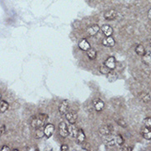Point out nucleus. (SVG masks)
Masks as SVG:
<instances>
[{"mask_svg": "<svg viewBox=\"0 0 151 151\" xmlns=\"http://www.w3.org/2000/svg\"><path fill=\"white\" fill-rule=\"evenodd\" d=\"M142 57V61L143 63H145L146 65L150 66V63H151V53L150 51L149 50V51H145V53L144 55L141 56Z\"/></svg>", "mask_w": 151, "mask_h": 151, "instance_id": "obj_17", "label": "nucleus"}, {"mask_svg": "<svg viewBox=\"0 0 151 151\" xmlns=\"http://www.w3.org/2000/svg\"><path fill=\"white\" fill-rule=\"evenodd\" d=\"M65 118L70 124H75L77 122L78 115L73 111H70V112L68 111L65 114Z\"/></svg>", "mask_w": 151, "mask_h": 151, "instance_id": "obj_10", "label": "nucleus"}, {"mask_svg": "<svg viewBox=\"0 0 151 151\" xmlns=\"http://www.w3.org/2000/svg\"><path fill=\"white\" fill-rule=\"evenodd\" d=\"M1 98H2V95H1V93H0V101H1Z\"/></svg>", "mask_w": 151, "mask_h": 151, "instance_id": "obj_35", "label": "nucleus"}, {"mask_svg": "<svg viewBox=\"0 0 151 151\" xmlns=\"http://www.w3.org/2000/svg\"><path fill=\"white\" fill-rule=\"evenodd\" d=\"M104 106H105V103L104 102L101 100V99H95L93 101V106L94 109L97 111H101L103 110L104 108Z\"/></svg>", "mask_w": 151, "mask_h": 151, "instance_id": "obj_11", "label": "nucleus"}, {"mask_svg": "<svg viewBox=\"0 0 151 151\" xmlns=\"http://www.w3.org/2000/svg\"><path fill=\"white\" fill-rule=\"evenodd\" d=\"M99 134L102 135H111L112 131H113V127L111 125H106V126H102L99 128Z\"/></svg>", "mask_w": 151, "mask_h": 151, "instance_id": "obj_2", "label": "nucleus"}, {"mask_svg": "<svg viewBox=\"0 0 151 151\" xmlns=\"http://www.w3.org/2000/svg\"><path fill=\"white\" fill-rule=\"evenodd\" d=\"M115 43H116V41L111 37H105L102 41V45L106 47H112L115 45Z\"/></svg>", "mask_w": 151, "mask_h": 151, "instance_id": "obj_14", "label": "nucleus"}, {"mask_svg": "<svg viewBox=\"0 0 151 151\" xmlns=\"http://www.w3.org/2000/svg\"><path fill=\"white\" fill-rule=\"evenodd\" d=\"M48 121V115L47 114H38L37 116H34L31 119V127L34 129H38V128H42L45 127V124Z\"/></svg>", "mask_w": 151, "mask_h": 151, "instance_id": "obj_1", "label": "nucleus"}, {"mask_svg": "<svg viewBox=\"0 0 151 151\" xmlns=\"http://www.w3.org/2000/svg\"><path fill=\"white\" fill-rule=\"evenodd\" d=\"M68 130H69V135H70L72 137H76L78 133V129L75 127L74 124H70L68 127Z\"/></svg>", "mask_w": 151, "mask_h": 151, "instance_id": "obj_19", "label": "nucleus"}, {"mask_svg": "<svg viewBox=\"0 0 151 151\" xmlns=\"http://www.w3.org/2000/svg\"><path fill=\"white\" fill-rule=\"evenodd\" d=\"M44 130L42 128H38L36 131V138L37 139H41L44 136Z\"/></svg>", "mask_w": 151, "mask_h": 151, "instance_id": "obj_25", "label": "nucleus"}, {"mask_svg": "<svg viewBox=\"0 0 151 151\" xmlns=\"http://www.w3.org/2000/svg\"><path fill=\"white\" fill-rule=\"evenodd\" d=\"M69 107H70V101L69 100H63L61 103L60 104L59 106V111L61 115H65L68 112L69 110Z\"/></svg>", "mask_w": 151, "mask_h": 151, "instance_id": "obj_3", "label": "nucleus"}, {"mask_svg": "<svg viewBox=\"0 0 151 151\" xmlns=\"http://www.w3.org/2000/svg\"><path fill=\"white\" fill-rule=\"evenodd\" d=\"M116 123H117L121 127H123V128L127 127V122L123 118L117 119V120H116Z\"/></svg>", "mask_w": 151, "mask_h": 151, "instance_id": "obj_27", "label": "nucleus"}, {"mask_svg": "<svg viewBox=\"0 0 151 151\" xmlns=\"http://www.w3.org/2000/svg\"><path fill=\"white\" fill-rule=\"evenodd\" d=\"M116 15H117V12L115 9H110L104 12V18L108 21L113 20L116 18Z\"/></svg>", "mask_w": 151, "mask_h": 151, "instance_id": "obj_9", "label": "nucleus"}, {"mask_svg": "<svg viewBox=\"0 0 151 151\" xmlns=\"http://www.w3.org/2000/svg\"><path fill=\"white\" fill-rule=\"evenodd\" d=\"M99 71H100V73L102 74H105V75H106V74L110 72L111 70L108 67H106L105 65H101L99 67Z\"/></svg>", "mask_w": 151, "mask_h": 151, "instance_id": "obj_24", "label": "nucleus"}, {"mask_svg": "<svg viewBox=\"0 0 151 151\" xmlns=\"http://www.w3.org/2000/svg\"><path fill=\"white\" fill-rule=\"evenodd\" d=\"M105 145L107 146H113L115 144H116V138L113 136H110L109 138H107L105 139Z\"/></svg>", "mask_w": 151, "mask_h": 151, "instance_id": "obj_23", "label": "nucleus"}, {"mask_svg": "<svg viewBox=\"0 0 151 151\" xmlns=\"http://www.w3.org/2000/svg\"><path fill=\"white\" fill-rule=\"evenodd\" d=\"M148 16H149V18L151 19V9L149 10V13H148Z\"/></svg>", "mask_w": 151, "mask_h": 151, "instance_id": "obj_34", "label": "nucleus"}, {"mask_svg": "<svg viewBox=\"0 0 151 151\" xmlns=\"http://www.w3.org/2000/svg\"><path fill=\"white\" fill-rule=\"evenodd\" d=\"M138 98L141 101V102H145V103H150V94L147 93H145V92H142V93H139L138 94Z\"/></svg>", "mask_w": 151, "mask_h": 151, "instance_id": "obj_15", "label": "nucleus"}, {"mask_svg": "<svg viewBox=\"0 0 151 151\" xmlns=\"http://www.w3.org/2000/svg\"><path fill=\"white\" fill-rule=\"evenodd\" d=\"M1 150L2 151H10V148L8 147V146H7V145H4V146H3V147H2Z\"/></svg>", "mask_w": 151, "mask_h": 151, "instance_id": "obj_32", "label": "nucleus"}, {"mask_svg": "<svg viewBox=\"0 0 151 151\" xmlns=\"http://www.w3.org/2000/svg\"><path fill=\"white\" fill-rule=\"evenodd\" d=\"M135 53L137 54L138 55H139V56H142V55H145V48L144 47L143 45H141V44H139V45H136V47H135Z\"/></svg>", "mask_w": 151, "mask_h": 151, "instance_id": "obj_20", "label": "nucleus"}, {"mask_svg": "<svg viewBox=\"0 0 151 151\" xmlns=\"http://www.w3.org/2000/svg\"><path fill=\"white\" fill-rule=\"evenodd\" d=\"M5 131H6V127L5 126L0 127V136L4 135V133H5Z\"/></svg>", "mask_w": 151, "mask_h": 151, "instance_id": "obj_30", "label": "nucleus"}, {"mask_svg": "<svg viewBox=\"0 0 151 151\" xmlns=\"http://www.w3.org/2000/svg\"><path fill=\"white\" fill-rule=\"evenodd\" d=\"M100 30L106 37H111V35L113 34V29L109 25H103Z\"/></svg>", "mask_w": 151, "mask_h": 151, "instance_id": "obj_12", "label": "nucleus"}, {"mask_svg": "<svg viewBox=\"0 0 151 151\" xmlns=\"http://www.w3.org/2000/svg\"><path fill=\"white\" fill-rule=\"evenodd\" d=\"M104 65L108 67L111 70H114L116 69V59L113 56H110L106 59L105 62H104Z\"/></svg>", "mask_w": 151, "mask_h": 151, "instance_id": "obj_5", "label": "nucleus"}, {"mask_svg": "<svg viewBox=\"0 0 151 151\" xmlns=\"http://www.w3.org/2000/svg\"><path fill=\"white\" fill-rule=\"evenodd\" d=\"M106 75H107V79L110 83H114L118 79V74L117 73H116L114 70H111Z\"/></svg>", "mask_w": 151, "mask_h": 151, "instance_id": "obj_16", "label": "nucleus"}, {"mask_svg": "<svg viewBox=\"0 0 151 151\" xmlns=\"http://www.w3.org/2000/svg\"><path fill=\"white\" fill-rule=\"evenodd\" d=\"M59 133L63 138H66L67 136H69V130H68V127H67L65 122L60 123V125H59Z\"/></svg>", "mask_w": 151, "mask_h": 151, "instance_id": "obj_4", "label": "nucleus"}, {"mask_svg": "<svg viewBox=\"0 0 151 151\" xmlns=\"http://www.w3.org/2000/svg\"><path fill=\"white\" fill-rule=\"evenodd\" d=\"M144 125L147 128H151V118L150 117H146L144 120Z\"/></svg>", "mask_w": 151, "mask_h": 151, "instance_id": "obj_28", "label": "nucleus"}, {"mask_svg": "<svg viewBox=\"0 0 151 151\" xmlns=\"http://www.w3.org/2000/svg\"><path fill=\"white\" fill-rule=\"evenodd\" d=\"M115 138H116V144H117L118 145L122 146L124 144V138L122 137V135H117Z\"/></svg>", "mask_w": 151, "mask_h": 151, "instance_id": "obj_26", "label": "nucleus"}, {"mask_svg": "<svg viewBox=\"0 0 151 151\" xmlns=\"http://www.w3.org/2000/svg\"><path fill=\"white\" fill-rule=\"evenodd\" d=\"M122 150H127V151L133 150L132 147H125V148H123V149H122Z\"/></svg>", "mask_w": 151, "mask_h": 151, "instance_id": "obj_33", "label": "nucleus"}, {"mask_svg": "<svg viewBox=\"0 0 151 151\" xmlns=\"http://www.w3.org/2000/svg\"><path fill=\"white\" fill-rule=\"evenodd\" d=\"M78 47L83 51H87L91 48V45H90L89 42L87 41L86 39H82L78 43Z\"/></svg>", "mask_w": 151, "mask_h": 151, "instance_id": "obj_13", "label": "nucleus"}, {"mask_svg": "<svg viewBox=\"0 0 151 151\" xmlns=\"http://www.w3.org/2000/svg\"><path fill=\"white\" fill-rule=\"evenodd\" d=\"M141 135H142L145 139L150 140L151 139L150 128H147V127H145V128H143V129H142V131H141Z\"/></svg>", "mask_w": 151, "mask_h": 151, "instance_id": "obj_18", "label": "nucleus"}, {"mask_svg": "<svg viewBox=\"0 0 151 151\" xmlns=\"http://www.w3.org/2000/svg\"><path fill=\"white\" fill-rule=\"evenodd\" d=\"M54 131H55V126H54L53 124L49 123V124L45 125V128H44V135L47 138H50V137L52 136Z\"/></svg>", "mask_w": 151, "mask_h": 151, "instance_id": "obj_7", "label": "nucleus"}, {"mask_svg": "<svg viewBox=\"0 0 151 151\" xmlns=\"http://www.w3.org/2000/svg\"><path fill=\"white\" fill-rule=\"evenodd\" d=\"M82 145H83V150H91V146H90L89 144L85 143V141H84Z\"/></svg>", "mask_w": 151, "mask_h": 151, "instance_id": "obj_29", "label": "nucleus"}, {"mask_svg": "<svg viewBox=\"0 0 151 151\" xmlns=\"http://www.w3.org/2000/svg\"><path fill=\"white\" fill-rule=\"evenodd\" d=\"M60 150L62 151L69 150V146L67 145H61V147H60Z\"/></svg>", "mask_w": 151, "mask_h": 151, "instance_id": "obj_31", "label": "nucleus"}, {"mask_svg": "<svg viewBox=\"0 0 151 151\" xmlns=\"http://www.w3.org/2000/svg\"><path fill=\"white\" fill-rule=\"evenodd\" d=\"M99 31H100L99 26H98V25L94 24L92 25V26H90L89 27H88L87 30H86V32H87V34H88L89 37H93V36H95Z\"/></svg>", "mask_w": 151, "mask_h": 151, "instance_id": "obj_6", "label": "nucleus"}, {"mask_svg": "<svg viewBox=\"0 0 151 151\" xmlns=\"http://www.w3.org/2000/svg\"><path fill=\"white\" fill-rule=\"evenodd\" d=\"M87 52V55H88V58L91 60H93L97 58V51L95 50L93 48H90L88 50L86 51Z\"/></svg>", "mask_w": 151, "mask_h": 151, "instance_id": "obj_21", "label": "nucleus"}, {"mask_svg": "<svg viewBox=\"0 0 151 151\" xmlns=\"http://www.w3.org/2000/svg\"><path fill=\"white\" fill-rule=\"evenodd\" d=\"M75 138H76V143H77L78 145H82V144L85 141L86 135L82 129H78V130L77 135H76Z\"/></svg>", "mask_w": 151, "mask_h": 151, "instance_id": "obj_8", "label": "nucleus"}, {"mask_svg": "<svg viewBox=\"0 0 151 151\" xmlns=\"http://www.w3.org/2000/svg\"><path fill=\"white\" fill-rule=\"evenodd\" d=\"M8 103L6 101H0V113H4L8 109Z\"/></svg>", "mask_w": 151, "mask_h": 151, "instance_id": "obj_22", "label": "nucleus"}]
</instances>
